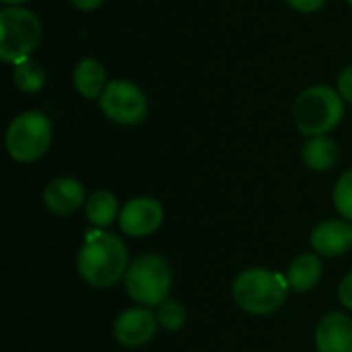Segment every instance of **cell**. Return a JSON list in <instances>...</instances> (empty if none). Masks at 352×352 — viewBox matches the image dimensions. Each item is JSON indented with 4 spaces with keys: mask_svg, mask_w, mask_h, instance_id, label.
<instances>
[{
    "mask_svg": "<svg viewBox=\"0 0 352 352\" xmlns=\"http://www.w3.org/2000/svg\"><path fill=\"white\" fill-rule=\"evenodd\" d=\"M99 107L103 116L120 126H134L146 118L148 101L144 91L126 78H113L107 82L99 97Z\"/></svg>",
    "mask_w": 352,
    "mask_h": 352,
    "instance_id": "cell-7",
    "label": "cell"
},
{
    "mask_svg": "<svg viewBox=\"0 0 352 352\" xmlns=\"http://www.w3.org/2000/svg\"><path fill=\"white\" fill-rule=\"evenodd\" d=\"M85 212L91 225H95L97 229H105L120 219V202L109 190H97L87 198Z\"/></svg>",
    "mask_w": 352,
    "mask_h": 352,
    "instance_id": "cell-16",
    "label": "cell"
},
{
    "mask_svg": "<svg viewBox=\"0 0 352 352\" xmlns=\"http://www.w3.org/2000/svg\"><path fill=\"white\" fill-rule=\"evenodd\" d=\"M159 322L151 307H130L122 311L113 326L116 340L126 349H138L151 342L157 334Z\"/></svg>",
    "mask_w": 352,
    "mask_h": 352,
    "instance_id": "cell-9",
    "label": "cell"
},
{
    "mask_svg": "<svg viewBox=\"0 0 352 352\" xmlns=\"http://www.w3.org/2000/svg\"><path fill=\"white\" fill-rule=\"evenodd\" d=\"M344 116V99L338 91L326 85H314L299 93L293 105V120L305 136H326Z\"/></svg>",
    "mask_w": 352,
    "mask_h": 352,
    "instance_id": "cell-3",
    "label": "cell"
},
{
    "mask_svg": "<svg viewBox=\"0 0 352 352\" xmlns=\"http://www.w3.org/2000/svg\"><path fill=\"white\" fill-rule=\"evenodd\" d=\"M72 6H76L78 10H95L99 8L105 0H70Z\"/></svg>",
    "mask_w": 352,
    "mask_h": 352,
    "instance_id": "cell-23",
    "label": "cell"
},
{
    "mask_svg": "<svg viewBox=\"0 0 352 352\" xmlns=\"http://www.w3.org/2000/svg\"><path fill=\"white\" fill-rule=\"evenodd\" d=\"M322 270L324 266L318 254H301L291 262L289 272H287V283L293 291L307 293L314 287H318L322 278Z\"/></svg>",
    "mask_w": 352,
    "mask_h": 352,
    "instance_id": "cell-14",
    "label": "cell"
},
{
    "mask_svg": "<svg viewBox=\"0 0 352 352\" xmlns=\"http://www.w3.org/2000/svg\"><path fill=\"white\" fill-rule=\"evenodd\" d=\"M41 41V23L35 12L23 6H6L0 10V58L16 66L29 60Z\"/></svg>",
    "mask_w": 352,
    "mask_h": 352,
    "instance_id": "cell-5",
    "label": "cell"
},
{
    "mask_svg": "<svg viewBox=\"0 0 352 352\" xmlns=\"http://www.w3.org/2000/svg\"><path fill=\"white\" fill-rule=\"evenodd\" d=\"M72 80H74L76 91L85 99H99L101 93L107 87V82H109L103 64L99 60H95V58H82V60H78V64L74 66Z\"/></svg>",
    "mask_w": 352,
    "mask_h": 352,
    "instance_id": "cell-13",
    "label": "cell"
},
{
    "mask_svg": "<svg viewBox=\"0 0 352 352\" xmlns=\"http://www.w3.org/2000/svg\"><path fill=\"white\" fill-rule=\"evenodd\" d=\"M318 352H352V318L346 314H328L316 328Z\"/></svg>",
    "mask_w": 352,
    "mask_h": 352,
    "instance_id": "cell-12",
    "label": "cell"
},
{
    "mask_svg": "<svg viewBox=\"0 0 352 352\" xmlns=\"http://www.w3.org/2000/svg\"><path fill=\"white\" fill-rule=\"evenodd\" d=\"M349 4H351V6H352V0H349Z\"/></svg>",
    "mask_w": 352,
    "mask_h": 352,
    "instance_id": "cell-25",
    "label": "cell"
},
{
    "mask_svg": "<svg viewBox=\"0 0 352 352\" xmlns=\"http://www.w3.org/2000/svg\"><path fill=\"white\" fill-rule=\"evenodd\" d=\"M163 221L165 210L161 202L148 196H140L128 200L122 206L118 225L122 233H126L128 237H148L163 225Z\"/></svg>",
    "mask_w": 352,
    "mask_h": 352,
    "instance_id": "cell-8",
    "label": "cell"
},
{
    "mask_svg": "<svg viewBox=\"0 0 352 352\" xmlns=\"http://www.w3.org/2000/svg\"><path fill=\"white\" fill-rule=\"evenodd\" d=\"M338 297H340V303L351 309L352 311V270L340 280V287H338Z\"/></svg>",
    "mask_w": 352,
    "mask_h": 352,
    "instance_id": "cell-22",
    "label": "cell"
},
{
    "mask_svg": "<svg viewBox=\"0 0 352 352\" xmlns=\"http://www.w3.org/2000/svg\"><path fill=\"white\" fill-rule=\"evenodd\" d=\"M157 322H159V328L167 330V332H177L184 328L186 324V309L179 301L175 299H167L163 301L159 307H157Z\"/></svg>",
    "mask_w": 352,
    "mask_h": 352,
    "instance_id": "cell-18",
    "label": "cell"
},
{
    "mask_svg": "<svg viewBox=\"0 0 352 352\" xmlns=\"http://www.w3.org/2000/svg\"><path fill=\"white\" fill-rule=\"evenodd\" d=\"M130 268L126 243L113 233L101 229L89 231L76 256V270L80 278L95 289H111Z\"/></svg>",
    "mask_w": 352,
    "mask_h": 352,
    "instance_id": "cell-1",
    "label": "cell"
},
{
    "mask_svg": "<svg viewBox=\"0 0 352 352\" xmlns=\"http://www.w3.org/2000/svg\"><path fill=\"white\" fill-rule=\"evenodd\" d=\"M311 248L320 256L338 258L352 250V223L346 219H330L311 231Z\"/></svg>",
    "mask_w": 352,
    "mask_h": 352,
    "instance_id": "cell-11",
    "label": "cell"
},
{
    "mask_svg": "<svg viewBox=\"0 0 352 352\" xmlns=\"http://www.w3.org/2000/svg\"><path fill=\"white\" fill-rule=\"evenodd\" d=\"M2 2H4L6 6H23L27 0H2Z\"/></svg>",
    "mask_w": 352,
    "mask_h": 352,
    "instance_id": "cell-24",
    "label": "cell"
},
{
    "mask_svg": "<svg viewBox=\"0 0 352 352\" xmlns=\"http://www.w3.org/2000/svg\"><path fill=\"white\" fill-rule=\"evenodd\" d=\"M54 128L45 113L31 109L19 113L6 130V151L16 163H35L52 146Z\"/></svg>",
    "mask_w": 352,
    "mask_h": 352,
    "instance_id": "cell-6",
    "label": "cell"
},
{
    "mask_svg": "<svg viewBox=\"0 0 352 352\" xmlns=\"http://www.w3.org/2000/svg\"><path fill=\"white\" fill-rule=\"evenodd\" d=\"M338 93L342 95L346 103L352 105V66L342 70V74L338 76Z\"/></svg>",
    "mask_w": 352,
    "mask_h": 352,
    "instance_id": "cell-21",
    "label": "cell"
},
{
    "mask_svg": "<svg viewBox=\"0 0 352 352\" xmlns=\"http://www.w3.org/2000/svg\"><path fill=\"white\" fill-rule=\"evenodd\" d=\"M287 276L268 268H248L233 283V301L252 316H270L278 311L289 295Z\"/></svg>",
    "mask_w": 352,
    "mask_h": 352,
    "instance_id": "cell-2",
    "label": "cell"
},
{
    "mask_svg": "<svg viewBox=\"0 0 352 352\" xmlns=\"http://www.w3.org/2000/svg\"><path fill=\"white\" fill-rule=\"evenodd\" d=\"M12 80L23 93H37L45 85V70L35 60H23L12 68Z\"/></svg>",
    "mask_w": 352,
    "mask_h": 352,
    "instance_id": "cell-17",
    "label": "cell"
},
{
    "mask_svg": "<svg viewBox=\"0 0 352 352\" xmlns=\"http://www.w3.org/2000/svg\"><path fill=\"white\" fill-rule=\"evenodd\" d=\"M293 10H297V12H305V14H309V12H318L320 8H324V4H326V0H285Z\"/></svg>",
    "mask_w": 352,
    "mask_h": 352,
    "instance_id": "cell-20",
    "label": "cell"
},
{
    "mask_svg": "<svg viewBox=\"0 0 352 352\" xmlns=\"http://www.w3.org/2000/svg\"><path fill=\"white\" fill-rule=\"evenodd\" d=\"M332 200H334L338 214L352 223V169L342 173L340 179L336 182Z\"/></svg>",
    "mask_w": 352,
    "mask_h": 352,
    "instance_id": "cell-19",
    "label": "cell"
},
{
    "mask_svg": "<svg viewBox=\"0 0 352 352\" xmlns=\"http://www.w3.org/2000/svg\"><path fill=\"white\" fill-rule=\"evenodd\" d=\"M82 204H87V192L76 177L60 175L43 188V206L52 214L68 217L76 212Z\"/></svg>",
    "mask_w": 352,
    "mask_h": 352,
    "instance_id": "cell-10",
    "label": "cell"
},
{
    "mask_svg": "<svg viewBox=\"0 0 352 352\" xmlns=\"http://www.w3.org/2000/svg\"><path fill=\"white\" fill-rule=\"evenodd\" d=\"M303 163L311 171H328L338 163L340 151L338 144L326 134V136H311L301 151Z\"/></svg>",
    "mask_w": 352,
    "mask_h": 352,
    "instance_id": "cell-15",
    "label": "cell"
},
{
    "mask_svg": "<svg viewBox=\"0 0 352 352\" xmlns=\"http://www.w3.org/2000/svg\"><path fill=\"white\" fill-rule=\"evenodd\" d=\"M171 270L165 258L159 254H142L130 262V268L124 276V289L128 297L140 307H159L169 299L171 291Z\"/></svg>",
    "mask_w": 352,
    "mask_h": 352,
    "instance_id": "cell-4",
    "label": "cell"
}]
</instances>
